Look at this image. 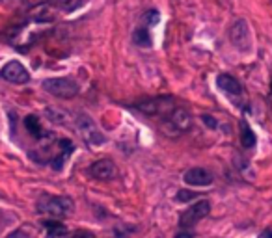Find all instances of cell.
<instances>
[{"mask_svg":"<svg viewBox=\"0 0 272 238\" xmlns=\"http://www.w3.org/2000/svg\"><path fill=\"white\" fill-rule=\"evenodd\" d=\"M37 210L50 218H64L73 212V201L64 196H43L37 203Z\"/></svg>","mask_w":272,"mask_h":238,"instance_id":"obj_1","label":"cell"},{"mask_svg":"<svg viewBox=\"0 0 272 238\" xmlns=\"http://www.w3.org/2000/svg\"><path fill=\"white\" fill-rule=\"evenodd\" d=\"M43 90L58 99H73L79 93V84L73 78H47L43 80Z\"/></svg>","mask_w":272,"mask_h":238,"instance_id":"obj_2","label":"cell"},{"mask_svg":"<svg viewBox=\"0 0 272 238\" xmlns=\"http://www.w3.org/2000/svg\"><path fill=\"white\" fill-rule=\"evenodd\" d=\"M77 130L80 132L82 140L86 141L88 145H101L105 143V136L101 134L97 125L93 123V119L86 114H80L77 118Z\"/></svg>","mask_w":272,"mask_h":238,"instance_id":"obj_3","label":"cell"},{"mask_svg":"<svg viewBox=\"0 0 272 238\" xmlns=\"http://www.w3.org/2000/svg\"><path fill=\"white\" fill-rule=\"evenodd\" d=\"M0 77L4 78L6 82H9V84H26L30 80V75H28V71H26V67H24L21 62H17V60L7 62L6 65L2 67V71H0Z\"/></svg>","mask_w":272,"mask_h":238,"instance_id":"obj_4","label":"cell"},{"mask_svg":"<svg viewBox=\"0 0 272 238\" xmlns=\"http://www.w3.org/2000/svg\"><path fill=\"white\" fill-rule=\"evenodd\" d=\"M229 41L233 43L237 49H248V45H250V30H248V22L244 19H239V21H235L229 26Z\"/></svg>","mask_w":272,"mask_h":238,"instance_id":"obj_5","label":"cell"},{"mask_svg":"<svg viewBox=\"0 0 272 238\" xmlns=\"http://www.w3.org/2000/svg\"><path fill=\"white\" fill-rule=\"evenodd\" d=\"M136 108H138L140 112L147 114V116H160V114L172 112L173 105L168 97H157V99H147V101L138 103Z\"/></svg>","mask_w":272,"mask_h":238,"instance_id":"obj_6","label":"cell"},{"mask_svg":"<svg viewBox=\"0 0 272 238\" xmlns=\"http://www.w3.org/2000/svg\"><path fill=\"white\" fill-rule=\"evenodd\" d=\"M209 212H211V203L209 201H198V203H194L190 209L185 210V214L181 216V225L183 227H192L196 225L200 220L209 216Z\"/></svg>","mask_w":272,"mask_h":238,"instance_id":"obj_7","label":"cell"},{"mask_svg":"<svg viewBox=\"0 0 272 238\" xmlns=\"http://www.w3.org/2000/svg\"><path fill=\"white\" fill-rule=\"evenodd\" d=\"M116 173H118V169H116L114 162L107 160V158L93 162L92 166H90V175H92L93 179H99V181H108V179H114Z\"/></svg>","mask_w":272,"mask_h":238,"instance_id":"obj_8","label":"cell"},{"mask_svg":"<svg viewBox=\"0 0 272 238\" xmlns=\"http://www.w3.org/2000/svg\"><path fill=\"white\" fill-rule=\"evenodd\" d=\"M170 123H172L179 132H185V130H188L190 126H192V116H190V112L186 110V108H173L172 112H170V119H168Z\"/></svg>","mask_w":272,"mask_h":238,"instance_id":"obj_9","label":"cell"},{"mask_svg":"<svg viewBox=\"0 0 272 238\" xmlns=\"http://www.w3.org/2000/svg\"><path fill=\"white\" fill-rule=\"evenodd\" d=\"M185 182L190 186H209L213 182V175L205 168H192L185 173Z\"/></svg>","mask_w":272,"mask_h":238,"instance_id":"obj_10","label":"cell"},{"mask_svg":"<svg viewBox=\"0 0 272 238\" xmlns=\"http://www.w3.org/2000/svg\"><path fill=\"white\" fill-rule=\"evenodd\" d=\"M216 84H218V88H220L224 93H228L229 97H239V95L243 93L241 82H239L235 77H231V75H220L218 80H216Z\"/></svg>","mask_w":272,"mask_h":238,"instance_id":"obj_11","label":"cell"},{"mask_svg":"<svg viewBox=\"0 0 272 238\" xmlns=\"http://www.w3.org/2000/svg\"><path fill=\"white\" fill-rule=\"evenodd\" d=\"M30 15H32V19L37 22H49L54 19V6H50V4H47V2L37 4V6L32 7Z\"/></svg>","mask_w":272,"mask_h":238,"instance_id":"obj_12","label":"cell"},{"mask_svg":"<svg viewBox=\"0 0 272 238\" xmlns=\"http://www.w3.org/2000/svg\"><path fill=\"white\" fill-rule=\"evenodd\" d=\"M241 130H243V134H241V141H243L244 149H252L254 145H256V134H254V130H252L250 126H248V123H241Z\"/></svg>","mask_w":272,"mask_h":238,"instance_id":"obj_13","label":"cell"},{"mask_svg":"<svg viewBox=\"0 0 272 238\" xmlns=\"http://www.w3.org/2000/svg\"><path fill=\"white\" fill-rule=\"evenodd\" d=\"M45 227L49 229L47 238H65V235H67L65 225L58 224V222H45Z\"/></svg>","mask_w":272,"mask_h":238,"instance_id":"obj_14","label":"cell"},{"mask_svg":"<svg viewBox=\"0 0 272 238\" xmlns=\"http://www.w3.org/2000/svg\"><path fill=\"white\" fill-rule=\"evenodd\" d=\"M24 126H26V130H28L34 138H41L43 128H41V123H39V119H37L36 116H28V118L24 119Z\"/></svg>","mask_w":272,"mask_h":238,"instance_id":"obj_15","label":"cell"},{"mask_svg":"<svg viewBox=\"0 0 272 238\" xmlns=\"http://www.w3.org/2000/svg\"><path fill=\"white\" fill-rule=\"evenodd\" d=\"M133 37H135V43L138 47H143V49L151 47V35L145 28H136Z\"/></svg>","mask_w":272,"mask_h":238,"instance_id":"obj_16","label":"cell"},{"mask_svg":"<svg viewBox=\"0 0 272 238\" xmlns=\"http://www.w3.org/2000/svg\"><path fill=\"white\" fill-rule=\"evenodd\" d=\"M82 0H52V6L62 11H75L80 6Z\"/></svg>","mask_w":272,"mask_h":238,"instance_id":"obj_17","label":"cell"},{"mask_svg":"<svg viewBox=\"0 0 272 238\" xmlns=\"http://www.w3.org/2000/svg\"><path fill=\"white\" fill-rule=\"evenodd\" d=\"M45 114H47L50 121H54V123H65V121H67V114L62 112V110H56V108H47Z\"/></svg>","mask_w":272,"mask_h":238,"instance_id":"obj_18","label":"cell"},{"mask_svg":"<svg viewBox=\"0 0 272 238\" xmlns=\"http://www.w3.org/2000/svg\"><path fill=\"white\" fill-rule=\"evenodd\" d=\"M196 197H198V194H194L192 190H179L177 196H175V199H177L179 203H188V201H192Z\"/></svg>","mask_w":272,"mask_h":238,"instance_id":"obj_19","label":"cell"},{"mask_svg":"<svg viewBox=\"0 0 272 238\" xmlns=\"http://www.w3.org/2000/svg\"><path fill=\"white\" fill-rule=\"evenodd\" d=\"M143 19H145L147 24H157V22H158V11H157V9H149L147 13L143 15Z\"/></svg>","mask_w":272,"mask_h":238,"instance_id":"obj_20","label":"cell"},{"mask_svg":"<svg viewBox=\"0 0 272 238\" xmlns=\"http://www.w3.org/2000/svg\"><path fill=\"white\" fill-rule=\"evenodd\" d=\"M201 121H203L209 128H216V125H218V123H216V119L213 118V116H209V114H203V116H201Z\"/></svg>","mask_w":272,"mask_h":238,"instance_id":"obj_21","label":"cell"},{"mask_svg":"<svg viewBox=\"0 0 272 238\" xmlns=\"http://www.w3.org/2000/svg\"><path fill=\"white\" fill-rule=\"evenodd\" d=\"M7 238H34V237H32L26 229H17V231H13Z\"/></svg>","mask_w":272,"mask_h":238,"instance_id":"obj_22","label":"cell"},{"mask_svg":"<svg viewBox=\"0 0 272 238\" xmlns=\"http://www.w3.org/2000/svg\"><path fill=\"white\" fill-rule=\"evenodd\" d=\"M114 238H129V233L125 231V229H122V227H116Z\"/></svg>","mask_w":272,"mask_h":238,"instance_id":"obj_23","label":"cell"},{"mask_svg":"<svg viewBox=\"0 0 272 238\" xmlns=\"http://www.w3.org/2000/svg\"><path fill=\"white\" fill-rule=\"evenodd\" d=\"M71 238H95L90 231H77Z\"/></svg>","mask_w":272,"mask_h":238,"instance_id":"obj_24","label":"cell"},{"mask_svg":"<svg viewBox=\"0 0 272 238\" xmlns=\"http://www.w3.org/2000/svg\"><path fill=\"white\" fill-rule=\"evenodd\" d=\"M175 238H194V235L190 231H181L175 235Z\"/></svg>","mask_w":272,"mask_h":238,"instance_id":"obj_25","label":"cell"},{"mask_svg":"<svg viewBox=\"0 0 272 238\" xmlns=\"http://www.w3.org/2000/svg\"><path fill=\"white\" fill-rule=\"evenodd\" d=\"M259 238H272V229H265V231L259 235Z\"/></svg>","mask_w":272,"mask_h":238,"instance_id":"obj_26","label":"cell"},{"mask_svg":"<svg viewBox=\"0 0 272 238\" xmlns=\"http://www.w3.org/2000/svg\"><path fill=\"white\" fill-rule=\"evenodd\" d=\"M28 2V6H37V4H43V2H47V0H26Z\"/></svg>","mask_w":272,"mask_h":238,"instance_id":"obj_27","label":"cell"},{"mask_svg":"<svg viewBox=\"0 0 272 238\" xmlns=\"http://www.w3.org/2000/svg\"><path fill=\"white\" fill-rule=\"evenodd\" d=\"M271 90H272V84H271Z\"/></svg>","mask_w":272,"mask_h":238,"instance_id":"obj_28","label":"cell"}]
</instances>
